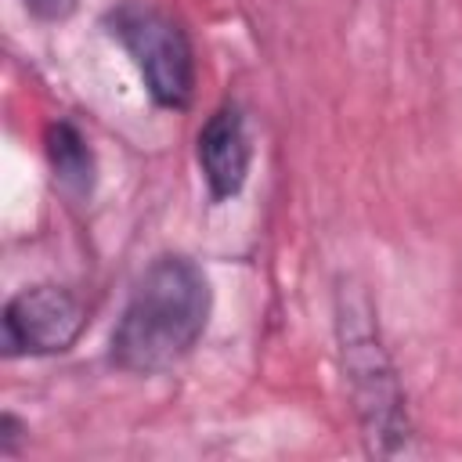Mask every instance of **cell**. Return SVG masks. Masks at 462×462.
I'll use <instances>...</instances> for the list:
<instances>
[{"label":"cell","mask_w":462,"mask_h":462,"mask_svg":"<svg viewBox=\"0 0 462 462\" xmlns=\"http://www.w3.org/2000/svg\"><path fill=\"white\" fill-rule=\"evenodd\" d=\"M213 318V282L188 253H159L134 278L108 336V365L152 379L195 354Z\"/></svg>","instance_id":"6da1fadb"},{"label":"cell","mask_w":462,"mask_h":462,"mask_svg":"<svg viewBox=\"0 0 462 462\" xmlns=\"http://www.w3.org/2000/svg\"><path fill=\"white\" fill-rule=\"evenodd\" d=\"M332 332L350 411L368 455L397 458L415 444V419L393 354L379 328V310L365 285L339 278L332 292Z\"/></svg>","instance_id":"7a4b0ae2"},{"label":"cell","mask_w":462,"mask_h":462,"mask_svg":"<svg viewBox=\"0 0 462 462\" xmlns=\"http://www.w3.org/2000/svg\"><path fill=\"white\" fill-rule=\"evenodd\" d=\"M253 159H256V144H253L249 112L235 97H224L195 130V166L206 199L213 206L238 199L249 184Z\"/></svg>","instance_id":"5b68a950"},{"label":"cell","mask_w":462,"mask_h":462,"mask_svg":"<svg viewBox=\"0 0 462 462\" xmlns=\"http://www.w3.org/2000/svg\"><path fill=\"white\" fill-rule=\"evenodd\" d=\"M105 36L130 58L148 101L162 112H188L199 87V58L188 29L152 0H119L101 14Z\"/></svg>","instance_id":"3957f363"},{"label":"cell","mask_w":462,"mask_h":462,"mask_svg":"<svg viewBox=\"0 0 462 462\" xmlns=\"http://www.w3.org/2000/svg\"><path fill=\"white\" fill-rule=\"evenodd\" d=\"M22 7L36 18V22H47V25H58V22H69L79 7V0H22Z\"/></svg>","instance_id":"ba28073f"},{"label":"cell","mask_w":462,"mask_h":462,"mask_svg":"<svg viewBox=\"0 0 462 462\" xmlns=\"http://www.w3.org/2000/svg\"><path fill=\"white\" fill-rule=\"evenodd\" d=\"M90 307L83 296L58 282L18 289L0 310V357H58L69 354L87 332Z\"/></svg>","instance_id":"277c9868"},{"label":"cell","mask_w":462,"mask_h":462,"mask_svg":"<svg viewBox=\"0 0 462 462\" xmlns=\"http://www.w3.org/2000/svg\"><path fill=\"white\" fill-rule=\"evenodd\" d=\"M43 159H47L51 180H54L61 199H69L72 206L90 202V195L97 188V155H94V144L76 119L58 116L47 123Z\"/></svg>","instance_id":"8992f818"},{"label":"cell","mask_w":462,"mask_h":462,"mask_svg":"<svg viewBox=\"0 0 462 462\" xmlns=\"http://www.w3.org/2000/svg\"><path fill=\"white\" fill-rule=\"evenodd\" d=\"M25 444H29V422L7 408L0 415V458H18Z\"/></svg>","instance_id":"52a82bcc"}]
</instances>
